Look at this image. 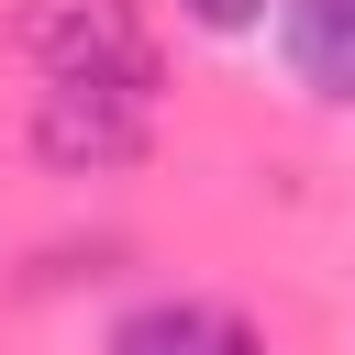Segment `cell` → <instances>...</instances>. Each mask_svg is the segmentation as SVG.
Returning <instances> with one entry per match:
<instances>
[{"label":"cell","instance_id":"1","mask_svg":"<svg viewBox=\"0 0 355 355\" xmlns=\"http://www.w3.org/2000/svg\"><path fill=\"white\" fill-rule=\"evenodd\" d=\"M33 44H44V78H89V89H155V44L133 33V11L122 0H55L44 22H33Z\"/></svg>","mask_w":355,"mask_h":355},{"label":"cell","instance_id":"2","mask_svg":"<svg viewBox=\"0 0 355 355\" xmlns=\"http://www.w3.org/2000/svg\"><path fill=\"white\" fill-rule=\"evenodd\" d=\"M33 144L55 166H133L144 155V100L133 89H89V78H55L44 111H33Z\"/></svg>","mask_w":355,"mask_h":355},{"label":"cell","instance_id":"3","mask_svg":"<svg viewBox=\"0 0 355 355\" xmlns=\"http://www.w3.org/2000/svg\"><path fill=\"white\" fill-rule=\"evenodd\" d=\"M111 355H255V333L222 300H144L111 322Z\"/></svg>","mask_w":355,"mask_h":355},{"label":"cell","instance_id":"4","mask_svg":"<svg viewBox=\"0 0 355 355\" xmlns=\"http://www.w3.org/2000/svg\"><path fill=\"white\" fill-rule=\"evenodd\" d=\"M277 55H288V78H300V89L355 100V0H288Z\"/></svg>","mask_w":355,"mask_h":355},{"label":"cell","instance_id":"5","mask_svg":"<svg viewBox=\"0 0 355 355\" xmlns=\"http://www.w3.org/2000/svg\"><path fill=\"white\" fill-rule=\"evenodd\" d=\"M178 11H189V22H211V33H244L266 0H178Z\"/></svg>","mask_w":355,"mask_h":355}]
</instances>
